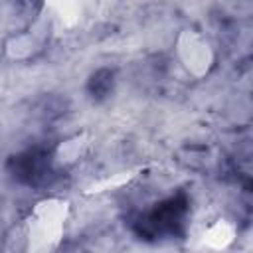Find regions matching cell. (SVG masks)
Returning a JSON list of instances; mask_svg holds the SVG:
<instances>
[{"instance_id": "2", "label": "cell", "mask_w": 253, "mask_h": 253, "mask_svg": "<svg viewBox=\"0 0 253 253\" xmlns=\"http://www.w3.org/2000/svg\"><path fill=\"white\" fill-rule=\"evenodd\" d=\"M18 170H16V176L26 180V182H40V178L43 176L45 168H47V162H45V156L43 154H38V152H28L24 156H18Z\"/></svg>"}, {"instance_id": "1", "label": "cell", "mask_w": 253, "mask_h": 253, "mask_svg": "<svg viewBox=\"0 0 253 253\" xmlns=\"http://www.w3.org/2000/svg\"><path fill=\"white\" fill-rule=\"evenodd\" d=\"M182 213H184V202L182 200H170V202L162 204L156 211H152L146 223H148L152 233H156V231H174V225L178 223Z\"/></svg>"}]
</instances>
